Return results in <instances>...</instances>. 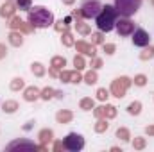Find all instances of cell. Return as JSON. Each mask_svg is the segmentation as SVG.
<instances>
[{
  "label": "cell",
  "mask_w": 154,
  "mask_h": 152,
  "mask_svg": "<svg viewBox=\"0 0 154 152\" xmlns=\"http://www.w3.org/2000/svg\"><path fill=\"white\" fill-rule=\"evenodd\" d=\"M127 113L133 114V116H138V114L142 113V102H138V100L131 102V104L127 106Z\"/></svg>",
  "instance_id": "cell-25"
},
{
  "label": "cell",
  "mask_w": 154,
  "mask_h": 152,
  "mask_svg": "<svg viewBox=\"0 0 154 152\" xmlns=\"http://www.w3.org/2000/svg\"><path fill=\"white\" fill-rule=\"evenodd\" d=\"M91 43H93V45H102V43H104V34H102V31H100V32H91Z\"/></svg>",
  "instance_id": "cell-34"
},
{
  "label": "cell",
  "mask_w": 154,
  "mask_h": 152,
  "mask_svg": "<svg viewBox=\"0 0 154 152\" xmlns=\"http://www.w3.org/2000/svg\"><path fill=\"white\" fill-rule=\"evenodd\" d=\"M79 108H81L82 111H91V109L95 108V100H93L91 97H84V99H81Z\"/></svg>",
  "instance_id": "cell-19"
},
{
  "label": "cell",
  "mask_w": 154,
  "mask_h": 152,
  "mask_svg": "<svg viewBox=\"0 0 154 152\" xmlns=\"http://www.w3.org/2000/svg\"><path fill=\"white\" fill-rule=\"evenodd\" d=\"M115 116H116V108L111 106V104H106V106H104V118L111 120V118H115Z\"/></svg>",
  "instance_id": "cell-30"
},
{
  "label": "cell",
  "mask_w": 154,
  "mask_h": 152,
  "mask_svg": "<svg viewBox=\"0 0 154 152\" xmlns=\"http://www.w3.org/2000/svg\"><path fill=\"white\" fill-rule=\"evenodd\" d=\"M70 75H72V70H61L59 81H61V82H70Z\"/></svg>",
  "instance_id": "cell-40"
},
{
  "label": "cell",
  "mask_w": 154,
  "mask_h": 152,
  "mask_svg": "<svg viewBox=\"0 0 154 152\" xmlns=\"http://www.w3.org/2000/svg\"><path fill=\"white\" fill-rule=\"evenodd\" d=\"M63 143H65V149L70 152H79L84 149V138L81 134H77V132L66 134V138L63 140Z\"/></svg>",
  "instance_id": "cell-5"
},
{
  "label": "cell",
  "mask_w": 154,
  "mask_h": 152,
  "mask_svg": "<svg viewBox=\"0 0 154 152\" xmlns=\"http://www.w3.org/2000/svg\"><path fill=\"white\" fill-rule=\"evenodd\" d=\"M91 68L93 70H99V68H102V59L100 57H91Z\"/></svg>",
  "instance_id": "cell-41"
},
{
  "label": "cell",
  "mask_w": 154,
  "mask_h": 152,
  "mask_svg": "<svg viewBox=\"0 0 154 152\" xmlns=\"http://www.w3.org/2000/svg\"><path fill=\"white\" fill-rule=\"evenodd\" d=\"M50 66H54V68H57V70H63V66H66V59H65L63 56H54V57L50 59Z\"/></svg>",
  "instance_id": "cell-23"
},
{
  "label": "cell",
  "mask_w": 154,
  "mask_h": 152,
  "mask_svg": "<svg viewBox=\"0 0 154 152\" xmlns=\"http://www.w3.org/2000/svg\"><path fill=\"white\" fill-rule=\"evenodd\" d=\"M54 88H50V86H47V88H43L41 90V95H39V99H43V100H50V99H54Z\"/></svg>",
  "instance_id": "cell-31"
},
{
  "label": "cell",
  "mask_w": 154,
  "mask_h": 152,
  "mask_svg": "<svg viewBox=\"0 0 154 152\" xmlns=\"http://www.w3.org/2000/svg\"><path fill=\"white\" fill-rule=\"evenodd\" d=\"M29 23L34 29H47V27L54 25V14H52V11H48L43 5L31 7V11H29Z\"/></svg>",
  "instance_id": "cell-1"
},
{
  "label": "cell",
  "mask_w": 154,
  "mask_h": 152,
  "mask_svg": "<svg viewBox=\"0 0 154 152\" xmlns=\"http://www.w3.org/2000/svg\"><path fill=\"white\" fill-rule=\"evenodd\" d=\"M74 2H75V0H63V4H66V5H72Z\"/></svg>",
  "instance_id": "cell-50"
},
{
  "label": "cell",
  "mask_w": 154,
  "mask_h": 152,
  "mask_svg": "<svg viewBox=\"0 0 154 152\" xmlns=\"http://www.w3.org/2000/svg\"><path fill=\"white\" fill-rule=\"evenodd\" d=\"M38 140H39V145L41 147H47L48 149V143L54 141V131L52 129H41L38 132Z\"/></svg>",
  "instance_id": "cell-12"
},
{
  "label": "cell",
  "mask_w": 154,
  "mask_h": 152,
  "mask_svg": "<svg viewBox=\"0 0 154 152\" xmlns=\"http://www.w3.org/2000/svg\"><path fill=\"white\" fill-rule=\"evenodd\" d=\"M65 150V143L63 141H54V152H61Z\"/></svg>",
  "instance_id": "cell-43"
},
{
  "label": "cell",
  "mask_w": 154,
  "mask_h": 152,
  "mask_svg": "<svg viewBox=\"0 0 154 152\" xmlns=\"http://www.w3.org/2000/svg\"><path fill=\"white\" fill-rule=\"evenodd\" d=\"M133 84V81L129 79V77H116L115 81L111 82V95L116 97V99H124L125 97V93H127V88Z\"/></svg>",
  "instance_id": "cell-4"
},
{
  "label": "cell",
  "mask_w": 154,
  "mask_h": 152,
  "mask_svg": "<svg viewBox=\"0 0 154 152\" xmlns=\"http://www.w3.org/2000/svg\"><path fill=\"white\" fill-rule=\"evenodd\" d=\"M16 7H18L20 11H31L32 2H31V0H16Z\"/></svg>",
  "instance_id": "cell-33"
},
{
  "label": "cell",
  "mask_w": 154,
  "mask_h": 152,
  "mask_svg": "<svg viewBox=\"0 0 154 152\" xmlns=\"http://www.w3.org/2000/svg\"><path fill=\"white\" fill-rule=\"evenodd\" d=\"M74 25H75V31L79 32V34H82V36L91 34V27H90L88 23H84L81 18H79V20H75V23H74Z\"/></svg>",
  "instance_id": "cell-17"
},
{
  "label": "cell",
  "mask_w": 154,
  "mask_h": 152,
  "mask_svg": "<svg viewBox=\"0 0 154 152\" xmlns=\"http://www.w3.org/2000/svg\"><path fill=\"white\" fill-rule=\"evenodd\" d=\"M13 31H20V32H25V34H31V32H34V27L31 25V23H25L20 16H13V18H9V23H7Z\"/></svg>",
  "instance_id": "cell-8"
},
{
  "label": "cell",
  "mask_w": 154,
  "mask_h": 152,
  "mask_svg": "<svg viewBox=\"0 0 154 152\" xmlns=\"http://www.w3.org/2000/svg\"><path fill=\"white\" fill-rule=\"evenodd\" d=\"M81 81H82L81 70H74V72H72V75H70V82H72V84H79Z\"/></svg>",
  "instance_id": "cell-39"
},
{
  "label": "cell",
  "mask_w": 154,
  "mask_h": 152,
  "mask_svg": "<svg viewBox=\"0 0 154 152\" xmlns=\"http://www.w3.org/2000/svg\"><path fill=\"white\" fill-rule=\"evenodd\" d=\"M108 97H109V91H108L106 88H99V90H97V99H99V100L104 102V100H108Z\"/></svg>",
  "instance_id": "cell-38"
},
{
  "label": "cell",
  "mask_w": 154,
  "mask_h": 152,
  "mask_svg": "<svg viewBox=\"0 0 154 152\" xmlns=\"http://www.w3.org/2000/svg\"><path fill=\"white\" fill-rule=\"evenodd\" d=\"M75 48L77 52L84 54V56H90V57H95V45L93 43H86V41H77L75 43Z\"/></svg>",
  "instance_id": "cell-11"
},
{
  "label": "cell",
  "mask_w": 154,
  "mask_h": 152,
  "mask_svg": "<svg viewBox=\"0 0 154 152\" xmlns=\"http://www.w3.org/2000/svg\"><path fill=\"white\" fill-rule=\"evenodd\" d=\"M145 145H147V141H145V138H142V136H136L134 141H133V147H134L136 150H143Z\"/></svg>",
  "instance_id": "cell-32"
},
{
  "label": "cell",
  "mask_w": 154,
  "mask_h": 152,
  "mask_svg": "<svg viewBox=\"0 0 154 152\" xmlns=\"http://www.w3.org/2000/svg\"><path fill=\"white\" fill-rule=\"evenodd\" d=\"M32 123H34V122H29V123H27V125H25V127H23V129H25V131H29V129H31V127H32Z\"/></svg>",
  "instance_id": "cell-49"
},
{
  "label": "cell",
  "mask_w": 154,
  "mask_h": 152,
  "mask_svg": "<svg viewBox=\"0 0 154 152\" xmlns=\"http://www.w3.org/2000/svg\"><path fill=\"white\" fill-rule=\"evenodd\" d=\"M7 38H9V43H11L13 47H22V45H23V36H22L20 31H11Z\"/></svg>",
  "instance_id": "cell-16"
},
{
  "label": "cell",
  "mask_w": 154,
  "mask_h": 152,
  "mask_svg": "<svg viewBox=\"0 0 154 152\" xmlns=\"http://www.w3.org/2000/svg\"><path fill=\"white\" fill-rule=\"evenodd\" d=\"M133 82H134V86H145L147 84V75H143V74H138V75H134L133 79Z\"/></svg>",
  "instance_id": "cell-35"
},
{
  "label": "cell",
  "mask_w": 154,
  "mask_h": 152,
  "mask_svg": "<svg viewBox=\"0 0 154 152\" xmlns=\"http://www.w3.org/2000/svg\"><path fill=\"white\" fill-rule=\"evenodd\" d=\"M9 88H11V91H20V90H23V88H25V81H23L22 77H14V79L11 81Z\"/></svg>",
  "instance_id": "cell-24"
},
{
  "label": "cell",
  "mask_w": 154,
  "mask_h": 152,
  "mask_svg": "<svg viewBox=\"0 0 154 152\" xmlns=\"http://www.w3.org/2000/svg\"><path fill=\"white\" fill-rule=\"evenodd\" d=\"M82 81H84L86 84H90V86H91V84H95V82L99 81V75H97V70H93V68H91L90 72H86V74L82 75Z\"/></svg>",
  "instance_id": "cell-22"
},
{
  "label": "cell",
  "mask_w": 154,
  "mask_h": 152,
  "mask_svg": "<svg viewBox=\"0 0 154 152\" xmlns=\"http://www.w3.org/2000/svg\"><path fill=\"white\" fill-rule=\"evenodd\" d=\"M72 16H74V18H75V20H79V18H81V16H82V13H81V9H75V11H74V13H72Z\"/></svg>",
  "instance_id": "cell-46"
},
{
  "label": "cell",
  "mask_w": 154,
  "mask_h": 152,
  "mask_svg": "<svg viewBox=\"0 0 154 152\" xmlns=\"http://www.w3.org/2000/svg\"><path fill=\"white\" fill-rule=\"evenodd\" d=\"M48 74H50V77H54V79H56V77H59V70H57V68H54V66H52V68H50V70H48Z\"/></svg>",
  "instance_id": "cell-45"
},
{
  "label": "cell",
  "mask_w": 154,
  "mask_h": 152,
  "mask_svg": "<svg viewBox=\"0 0 154 152\" xmlns=\"http://www.w3.org/2000/svg\"><path fill=\"white\" fill-rule=\"evenodd\" d=\"M14 13H16V5L11 0H5V4L0 7V16L2 18H13Z\"/></svg>",
  "instance_id": "cell-13"
},
{
  "label": "cell",
  "mask_w": 154,
  "mask_h": 152,
  "mask_svg": "<svg viewBox=\"0 0 154 152\" xmlns=\"http://www.w3.org/2000/svg\"><path fill=\"white\" fill-rule=\"evenodd\" d=\"M56 120H57V123H70L74 120V113L68 109H61L56 113Z\"/></svg>",
  "instance_id": "cell-15"
},
{
  "label": "cell",
  "mask_w": 154,
  "mask_h": 152,
  "mask_svg": "<svg viewBox=\"0 0 154 152\" xmlns=\"http://www.w3.org/2000/svg\"><path fill=\"white\" fill-rule=\"evenodd\" d=\"M145 132H147L149 136H154V125H149V127L145 129Z\"/></svg>",
  "instance_id": "cell-47"
},
{
  "label": "cell",
  "mask_w": 154,
  "mask_h": 152,
  "mask_svg": "<svg viewBox=\"0 0 154 152\" xmlns=\"http://www.w3.org/2000/svg\"><path fill=\"white\" fill-rule=\"evenodd\" d=\"M142 5V0H115V9L116 14L124 16V18H129L133 16Z\"/></svg>",
  "instance_id": "cell-3"
},
{
  "label": "cell",
  "mask_w": 154,
  "mask_h": 152,
  "mask_svg": "<svg viewBox=\"0 0 154 152\" xmlns=\"http://www.w3.org/2000/svg\"><path fill=\"white\" fill-rule=\"evenodd\" d=\"M108 127H109L108 118H97V122H95V125H93L95 132H106V131H108Z\"/></svg>",
  "instance_id": "cell-20"
},
{
  "label": "cell",
  "mask_w": 154,
  "mask_h": 152,
  "mask_svg": "<svg viewBox=\"0 0 154 152\" xmlns=\"http://www.w3.org/2000/svg\"><path fill=\"white\" fill-rule=\"evenodd\" d=\"M14 149H31V150H41V152L48 150L47 147L36 145L34 141H29V140H14V141H11L7 145V150H14Z\"/></svg>",
  "instance_id": "cell-7"
},
{
  "label": "cell",
  "mask_w": 154,
  "mask_h": 152,
  "mask_svg": "<svg viewBox=\"0 0 154 152\" xmlns=\"http://www.w3.org/2000/svg\"><path fill=\"white\" fill-rule=\"evenodd\" d=\"M152 4H154V0H152Z\"/></svg>",
  "instance_id": "cell-51"
},
{
  "label": "cell",
  "mask_w": 154,
  "mask_h": 152,
  "mask_svg": "<svg viewBox=\"0 0 154 152\" xmlns=\"http://www.w3.org/2000/svg\"><path fill=\"white\" fill-rule=\"evenodd\" d=\"M61 43H63L65 47H74V45H75L74 36H72L70 31H65V32H63V36H61Z\"/></svg>",
  "instance_id": "cell-28"
},
{
  "label": "cell",
  "mask_w": 154,
  "mask_h": 152,
  "mask_svg": "<svg viewBox=\"0 0 154 152\" xmlns=\"http://www.w3.org/2000/svg\"><path fill=\"white\" fill-rule=\"evenodd\" d=\"M63 95H65V93H63V91H59V90H56V91H54V97H56V99H63Z\"/></svg>",
  "instance_id": "cell-48"
},
{
  "label": "cell",
  "mask_w": 154,
  "mask_h": 152,
  "mask_svg": "<svg viewBox=\"0 0 154 152\" xmlns=\"http://www.w3.org/2000/svg\"><path fill=\"white\" fill-rule=\"evenodd\" d=\"M5 56H7V47L4 43H0V59H4Z\"/></svg>",
  "instance_id": "cell-44"
},
{
  "label": "cell",
  "mask_w": 154,
  "mask_h": 152,
  "mask_svg": "<svg viewBox=\"0 0 154 152\" xmlns=\"http://www.w3.org/2000/svg\"><path fill=\"white\" fill-rule=\"evenodd\" d=\"M39 95H41V90H38L36 86H29V88L23 90V99H25L27 102H34V100H38Z\"/></svg>",
  "instance_id": "cell-14"
},
{
  "label": "cell",
  "mask_w": 154,
  "mask_h": 152,
  "mask_svg": "<svg viewBox=\"0 0 154 152\" xmlns=\"http://www.w3.org/2000/svg\"><path fill=\"white\" fill-rule=\"evenodd\" d=\"M70 22H72V18H70V16H66L65 20H59V22H54V29H56L57 32H65V31H68Z\"/></svg>",
  "instance_id": "cell-18"
},
{
  "label": "cell",
  "mask_w": 154,
  "mask_h": 152,
  "mask_svg": "<svg viewBox=\"0 0 154 152\" xmlns=\"http://www.w3.org/2000/svg\"><path fill=\"white\" fill-rule=\"evenodd\" d=\"M16 109H18V102L16 100H5L4 104H2V111L4 113H16Z\"/></svg>",
  "instance_id": "cell-21"
},
{
  "label": "cell",
  "mask_w": 154,
  "mask_h": 152,
  "mask_svg": "<svg viewBox=\"0 0 154 152\" xmlns=\"http://www.w3.org/2000/svg\"><path fill=\"white\" fill-rule=\"evenodd\" d=\"M31 72H32L36 77H43V75H45V66H43L41 63L36 61V63H32V65H31Z\"/></svg>",
  "instance_id": "cell-29"
},
{
  "label": "cell",
  "mask_w": 154,
  "mask_h": 152,
  "mask_svg": "<svg viewBox=\"0 0 154 152\" xmlns=\"http://www.w3.org/2000/svg\"><path fill=\"white\" fill-rule=\"evenodd\" d=\"M93 114H95V118H104V106L93 108Z\"/></svg>",
  "instance_id": "cell-42"
},
{
  "label": "cell",
  "mask_w": 154,
  "mask_h": 152,
  "mask_svg": "<svg viewBox=\"0 0 154 152\" xmlns=\"http://www.w3.org/2000/svg\"><path fill=\"white\" fill-rule=\"evenodd\" d=\"M74 66H75V70H84L86 61H84L82 56H75V57H74Z\"/></svg>",
  "instance_id": "cell-36"
},
{
  "label": "cell",
  "mask_w": 154,
  "mask_h": 152,
  "mask_svg": "<svg viewBox=\"0 0 154 152\" xmlns=\"http://www.w3.org/2000/svg\"><path fill=\"white\" fill-rule=\"evenodd\" d=\"M116 138L122 140V141H129V140H131L129 129H127V127H118V129H116Z\"/></svg>",
  "instance_id": "cell-26"
},
{
  "label": "cell",
  "mask_w": 154,
  "mask_h": 152,
  "mask_svg": "<svg viewBox=\"0 0 154 152\" xmlns=\"http://www.w3.org/2000/svg\"><path fill=\"white\" fill-rule=\"evenodd\" d=\"M100 11H102V4L99 0H90L86 4H82V7H81L82 18H97V14Z\"/></svg>",
  "instance_id": "cell-6"
},
{
  "label": "cell",
  "mask_w": 154,
  "mask_h": 152,
  "mask_svg": "<svg viewBox=\"0 0 154 152\" xmlns=\"http://www.w3.org/2000/svg\"><path fill=\"white\" fill-rule=\"evenodd\" d=\"M133 43L134 47H147L151 43V36L145 29H134L133 32Z\"/></svg>",
  "instance_id": "cell-10"
},
{
  "label": "cell",
  "mask_w": 154,
  "mask_h": 152,
  "mask_svg": "<svg viewBox=\"0 0 154 152\" xmlns=\"http://www.w3.org/2000/svg\"><path fill=\"white\" fill-rule=\"evenodd\" d=\"M102 48H104L106 56H113L115 50H116V45L115 43H102Z\"/></svg>",
  "instance_id": "cell-37"
},
{
  "label": "cell",
  "mask_w": 154,
  "mask_h": 152,
  "mask_svg": "<svg viewBox=\"0 0 154 152\" xmlns=\"http://www.w3.org/2000/svg\"><path fill=\"white\" fill-rule=\"evenodd\" d=\"M152 57H154V47H151V45L143 47V52L140 54V59H142V61H149V59H152Z\"/></svg>",
  "instance_id": "cell-27"
},
{
  "label": "cell",
  "mask_w": 154,
  "mask_h": 152,
  "mask_svg": "<svg viewBox=\"0 0 154 152\" xmlns=\"http://www.w3.org/2000/svg\"><path fill=\"white\" fill-rule=\"evenodd\" d=\"M115 29H116V32H118V36H129V34L134 32V23L129 18H124L122 16L120 20H116Z\"/></svg>",
  "instance_id": "cell-9"
},
{
  "label": "cell",
  "mask_w": 154,
  "mask_h": 152,
  "mask_svg": "<svg viewBox=\"0 0 154 152\" xmlns=\"http://www.w3.org/2000/svg\"><path fill=\"white\" fill-rule=\"evenodd\" d=\"M116 23V9L115 5H102V11L97 14V27L102 32H109L115 29Z\"/></svg>",
  "instance_id": "cell-2"
}]
</instances>
